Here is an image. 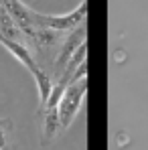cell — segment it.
<instances>
[{"mask_svg":"<svg viewBox=\"0 0 148 150\" xmlns=\"http://www.w3.org/2000/svg\"><path fill=\"white\" fill-rule=\"evenodd\" d=\"M43 130H45V140L55 138L57 132L61 130V122H59V112H57V108L45 110V126H43Z\"/></svg>","mask_w":148,"mask_h":150,"instance_id":"ba28073f","label":"cell"},{"mask_svg":"<svg viewBox=\"0 0 148 150\" xmlns=\"http://www.w3.org/2000/svg\"><path fill=\"white\" fill-rule=\"evenodd\" d=\"M2 4H4V0H0V6H2Z\"/></svg>","mask_w":148,"mask_h":150,"instance_id":"8fae6325","label":"cell"},{"mask_svg":"<svg viewBox=\"0 0 148 150\" xmlns=\"http://www.w3.org/2000/svg\"><path fill=\"white\" fill-rule=\"evenodd\" d=\"M4 10L10 14V18L14 21L16 28L25 35L30 37L35 33V21H33V8H28L26 4H23L21 0H4Z\"/></svg>","mask_w":148,"mask_h":150,"instance_id":"277c9868","label":"cell"},{"mask_svg":"<svg viewBox=\"0 0 148 150\" xmlns=\"http://www.w3.org/2000/svg\"><path fill=\"white\" fill-rule=\"evenodd\" d=\"M0 45H4L6 49L10 51L23 65H25L26 69L30 71V75H35L41 67L37 65V61H35V57H33V53L28 51V47H26L25 43H21V41H8V39H0Z\"/></svg>","mask_w":148,"mask_h":150,"instance_id":"5b68a950","label":"cell"},{"mask_svg":"<svg viewBox=\"0 0 148 150\" xmlns=\"http://www.w3.org/2000/svg\"><path fill=\"white\" fill-rule=\"evenodd\" d=\"M28 39H33V41H35V45H37V49H39V51L47 53L51 47H55V45L61 41V33H55V30H51V28L37 26V28H35V33H33Z\"/></svg>","mask_w":148,"mask_h":150,"instance_id":"8992f818","label":"cell"},{"mask_svg":"<svg viewBox=\"0 0 148 150\" xmlns=\"http://www.w3.org/2000/svg\"><path fill=\"white\" fill-rule=\"evenodd\" d=\"M85 14H87V0H81V4L69 14H59V16H51V14H41L33 10V21L35 26H43V28H51L55 33H69L73 30L81 23H85Z\"/></svg>","mask_w":148,"mask_h":150,"instance_id":"6da1fadb","label":"cell"},{"mask_svg":"<svg viewBox=\"0 0 148 150\" xmlns=\"http://www.w3.org/2000/svg\"><path fill=\"white\" fill-rule=\"evenodd\" d=\"M85 41H87V26H85V23H81L77 28L69 30V33H67V37L59 43L57 57H55V67H57V73H59V75L65 71V67H67V63H69L71 55L77 51V47H79V45H83Z\"/></svg>","mask_w":148,"mask_h":150,"instance_id":"3957f363","label":"cell"},{"mask_svg":"<svg viewBox=\"0 0 148 150\" xmlns=\"http://www.w3.org/2000/svg\"><path fill=\"white\" fill-rule=\"evenodd\" d=\"M87 77V61H83L77 69L73 71V75H71V81H79V79H85ZM69 81V83H71Z\"/></svg>","mask_w":148,"mask_h":150,"instance_id":"9c48e42d","label":"cell"},{"mask_svg":"<svg viewBox=\"0 0 148 150\" xmlns=\"http://www.w3.org/2000/svg\"><path fill=\"white\" fill-rule=\"evenodd\" d=\"M35 77V83H37V89H39V101H41V108H45L47 105V100H49L51 96V89H53V79H51L49 75L45 73L43 69H39L37 73L33 75Z\"/></svg>","mask_w":148,"mask_h":150,"instance_id":"52a82bcc","label":"cell"},{"mask_svg":"<svg viewBox=\"0 0 148 150\" xmlns=\"http://www.w3.org/2000/svg\"><path fill=\"white\" fill-rule=\"evenodd\" d=\"M87 91V77L85 79H79V81H71L67 87H65V93L57 105V112H59V122H61V130L69 128V124L75 120L79 108H81V101L83 96Z\"/></svg>","mask_w":148,"mask_h":150,"instance_id":"7a4b0ae2","label":"cell"},{"mask_svg":"<svg viewBox=\"0 0 148 150\" xmlns=\"http://www.w3.org/2000/svg\"><path fill=\"white\" fill-rule=\"evenodd\" d=\"M4 144H6V136H4V130L0 128V150L4 148Z\"/></svg>","mask_w":148,"mask_h":150,"instance_id":"30bf717a","label":"cell"}]
</instances>
